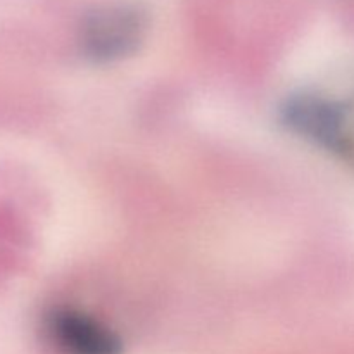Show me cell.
<instances>
[{
	"label": "cell",
	"mask_w": 354,
	"mask_h": 354,
	"mask_svg": "<svg viewBox=\"0 0 354 354\" xmlns=\"http://www.w3.org/2000/svg\"><path fill=\"white\" fill-rule=\"evenodd\" d=\"M47 335L62 354H121V341L90 315L59 308L45 322Z\"/></svg>",
	"instance_id": "obj_3"
},
{
	"label": "cell",
	"mask_w": 354,
	"mask_h": 354,
	"mask_svg": "<svg viewBox=\"0 0 354 354\" xmlns=\"http://www.w3.org/2000/svg\"><path fill=\"white\" fill-rule=\"evenodd\" d=\"M282 123L292 133L335 154L353 152V135L346 113L330 99L311 93L292 95L280 109Z\"/></svg>",
	"instance_id": "obj_1"
},
{
	"label": "cell",
	"mask_w": 354,
	"mask_h": 354,
	"mask_svg": "<svg viewBox=\"0 0 354 354\" xmlns=\"http://www.w3.org/2000/svg\"><path fill=\"white\" fill-rule=\"evenodd\" d=\"M144 14L131 6L93 10L82 24V50L97 62H111L131 54L144 35Z\"/></svg>",
	"instance_id": "obj_2"
}]
</instances>
